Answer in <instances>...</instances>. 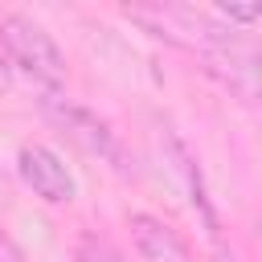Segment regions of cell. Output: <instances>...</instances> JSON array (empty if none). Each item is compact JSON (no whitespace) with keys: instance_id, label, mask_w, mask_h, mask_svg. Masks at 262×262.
I'll return each mask as SVG.
<instances>
[{"instance_id":"3","label":"cell","mask_w":262,"mask_h":262,"mask_svg":"<svg viewBox=\"0 0 262 262\" xmlns=\"http://www.w3.org/2000/svg\"><path fill=\"white\" fill-rule=\"evenodd\" d=\"M16 172L20 180L33 188V196H41L45 205H70L78 184H74V172L66 168V160L45 147V143H25L20 156H16Z\"/></svg>"},{"instance_id":"5","label":"cell","mask_w":262,"mask_h":262,"mask_svg":"<svg viewBox=\"0 0 262 262\" xmlns=\"http://www.w3.org/2000/svg\"><path fill=\"white\" fill-rule=\"evenodd\" d=\"M127 229H131L135 254H139L143 262H196L192 250H188V242H184L168 221H160V217H151V213H131Z\"/></svg>"},{"instance_id":"2","label":"cell","mask_w":262,"mask_h":262,"mask_svg":"<svg viewBox=\"0 0 262 262\" xmlns=\"http://www.w3.org/2000/svg\"><path fill=\"white\" fill-rule=\"evenodd\" d=\"M0 45L12 61V70H20L25 78H33L45 90H57L66 82V53L57 49V41L49 37L45 25H37L25 12H8L0 20Z\"/></svg>"},{"instance_id":"8","label":"cell","mask_w":262,"mask_h":262,"mask_svg":"<svg viewBox=\"0 0 262 262\" xmlns=\"http://www.w3.org/2000/svg\"><path fill=\"white\" fill-rule=\"evenodd\" d=\"M12 74H16V70H12V61H8L4 45H0V90H8V86H12Z\"/></svg>"},{"instance_id":"6","label":"cell","mask_w":262,"mask_h":262,"mask_svg":"<svg viewBox=\"0 0 262 262\" xmlns=\"http://www.w3.org/2000/svg\"><path fill=\"white\" fill-rule=\"evenodd\" d=\"M168 156H172V164H176V172L184 176V184H188V192H192V205L201 209V217H205V225H209V233L217 237V217H213V209H209V201H205V184H201V168H196V160H192V151L180 143V135L176 131H168Z\"/></svg>"},{"instance_id":"4","label":"cell","mask_w":262,"mask_h":262,"mask_svg":"<svg viewBox=\"0 0 262 262\" xmlns=\"http://www.w3.org/2000/svg\"><path fill=\"white\" fill-rule=\"evenodd\" d=\"M45 115H49L82 151H90V156H98V160H111V164L123 160L115 131H111L94 111H86V106H78V102H66V98H45Z\"/></svg>"},{"instance_id":"7","label":"cell","mask_w":262,"mask_h":262,"mask_svg":"<svg viewBox=\"0 0 262 262\" xmlns=\"http://www.w3.org/2000/svg\"><path fill=\"white\" fill-rule=\"evenodd\" d=\"M0 262H25V254H20V246L0 229Z\"/></svg>"},{"instance_id":"1","label":"cell","mask_w":262,"mask_h":262,"mask_svg":"<svg viewBox=\"0 0 262 262\" xmlns=\"http://www.w3.org/2000/svg\"><path fill=\"white\" fill-rule=\"evenodd\" d=\"M196 53L205 61V70L246 106H262V45L233 29L229 20H221L217 12H209V25L196 41Z\"/></svg>"}]
</instances>
